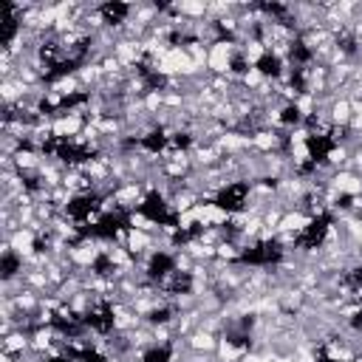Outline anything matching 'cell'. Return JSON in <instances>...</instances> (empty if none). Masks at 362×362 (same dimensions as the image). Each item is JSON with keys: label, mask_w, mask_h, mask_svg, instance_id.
Returning a JSON list of instances; mask_svg holds the SVG:
<instances>
[{"label": "cell", "mask_w": 362, "mask_h": 362, "mask_svg": "<svg viewBox=\"0 0 362 362\" xmlns=\"http://www.w3.org/2000/svg\"><path fill=\"white\" fill-rule=\"evenodd\" d=\"M17 274H23V255L17 249L6 246V252H3V280L11 283Z\"/></svg>", "instance_id": "6da1fadb"}]
</instances>
